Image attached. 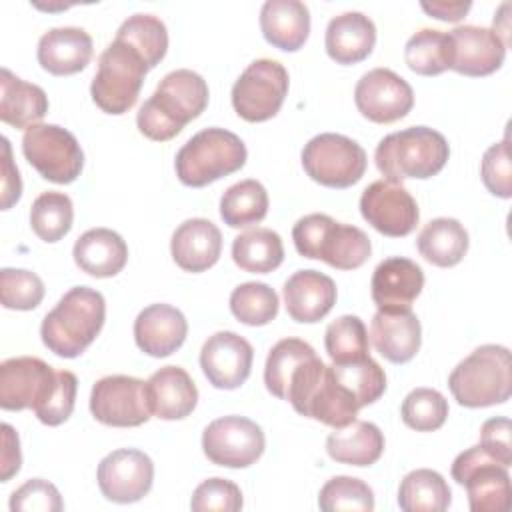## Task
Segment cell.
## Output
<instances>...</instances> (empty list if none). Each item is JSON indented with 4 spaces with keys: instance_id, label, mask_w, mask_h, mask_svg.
<instances>
[{
    "instance_id": "1",
    "label": "cell",
    "mask_w": 512,
    "mask_h": 512,
    "mask_svg": "<svg viewBox=\"0 0 512 512\" xmlns=\"http://www.w3.org/2000/svg\"><path fill=\"white\" fill-rule=\"evenodd\" d=\"M208 96V84L198 72L188 68L172 70L140 106L136 114L138 130L150 140L166 142L204 112Z\"/></svg>"
},
{
    "instance_id": "2",
    "label": "cell",
    "mask_w": 512,
    "mask_h": 512,
    "mask_svg": "<svg viewBox=\"0 0 512 512\" xmlns=\"http://www.w3.org/2000/svg\"><path fill=\"white\" fill-rule=\"evenodd\" d=\"M106 318L104 296L88 286L70 288L44 316L40 336L60 358L80 356L100 334Z\"/></svg>"
},
{
    "instance_id": "3",
    "label": "cell",
    "mask_w": 512,
    "mask_h": 512,
    "mask_svg": "<svg viewBox=\"0 0 512 512\" xmlns=\"http://www.w3.org/2000/svg\"><path fill=\"white\" fill-rule=\"evenodd\" d=\"M450 146L446 138L428 126H410L384 136L374 152L376 168L386 180L432 178L448 162Z\"/></svg>"
},
{
    "instance_id": "4",
    "label": "cell",
    "mask_w": 512,
    "mask_h": 512,
    "mask_svg": "<svg viewBox=\"0 0 512 512\" xmlns=\"http://www.w3.org/2000/svg\"><path fill=\"white\" fill-rule=\"evenodd\" d=\"M448 388L466 408L502 404L512 392L510 350L500 344H484L470 352L448 376Z\"/></svg>"
},
{
    "instance_id": "5",
    "label": "cell",
    "mask_w": 512,
    "mask_h": 512,
    "mask_svg": "<svg viewBox=\"0 0 512 512\" xmlns=\"http://www.w3.org/2000/svg\"><path fill=\"white\" fill-rule=\"evenodd\" d=\"M292 240L300 256L324 260L338 270L360 268L372 252L370 238L364 230L318 212L302 216L294 224Z\"/></svg>"
},
{
    "instance_id": "6",
    "label": "cell",
    "mask_w": 512,
    "mask_h": 512,
    "mask_svg": "<svg viewBox=\"0 0 512 512\" xmlns=\"http://www.w3.org/2000/svg\"><path fill=\"white\" fill-rule=\"evenodd\" d=\"M246 156L240 136L224 128H204L178 150L174 168L182 184L202 188L240 170Z\"/></svg>"
},
{
    "instance_id": "7",
    "label": "cell",
    "mask_w": 512,
    "mask_h": 512,
    "mask_svg": "<svg viewBox=\"0 0 512 512\" xmlns=\"http://www.w3.org/2000/svg\"><path fill=\"white\" fill-rule=\"evenodd\" d=\"M148 70L144 58L128 42L114 38L98 58L90 86L94 104L106 114L128 112L138 100Z\"/></svg>"
},
{
    "instance_id": "8",
    "label": "cell",
    "mask_w": 512,
    "mask_h": 512,
    "mask_svg": "<svg viewBox=\"0 0 512 512\" xmlns=\"http://www.w3.org/2000/svg\"><path fill=\"white\" fill-rule=\"evenodd\" d=\"M302 166L322 186L348 188L364 176L368 158L356 140L344 134L324 132L310 138L304 146Z\"/></svg>"
},
{
    "instance_id": "9",
    "label": "cell",
    "mask_w": 512,
    "mask_h": 512,
    "mask_svg": "<svg viewBox=\"0 0 512 512\" xmlns=\"http://www.w3.org/2000/svg\"><path fill=\"white\" fill-rule=\"evenodd\" d=\"M452 478L468 492L472 512H508L512 486L508 468L488 456L480 444L460 452L452 462Z\"/></svg>"
},
{
    "instance_id": "10",
    "label": "cell",
    "mask_w": 512,
    "mask_h": 512,
    "mask_svg": "<svg viewBox=\"0 0 512 512\" xmlns=\"http://www.w3.org/2000/svg\"><path fill=\"white\" fill-rule=\"evenodd\" d=\"M22 152L42 178L56 184L74 182L84 166V152L76 136L56 124H34L26 128Z\"/></svg>"
},
{
    "instance_id": "11",
    "label": "cell",
    "mask_w": 512,
    "mask_h": 512,
    "mask_svg": "<svg viewBox=\"0 0 512 512\" xmlns=\"http://www.w3.org/2000/svg\"><path fill=\"white\" fill-rule=\"evenodd\" d=\"M288 84V72L278 60H254L232 86V106L248 122L270 120L282 108Z\"/></svg>"
},
{
    "instance_id": "12",
    "label": "cell",
    "mask_w": 512,
    "mask_h": 512,
    "mask_svg": "<svg viewBox=\"0 0 512 512\" xmlns=\"http://www.w3.org/2000/svg\"><path fill=\"white\" fill-rule=\"evenodd\" d=\"M90 412L100 424L106 426H140L152 416L148 386L144 380L134 376H104L92 386Z\"/></svg>"
},
{
    "instance_id": "13",
    "label": "cell",
    "mask_w": 512,
    "mask_h": 512,
    "mask_svg": "<svg viewBox=\"0 0 512 512\" xmlns=\"http://www.w3.org/2000/svg\"><path fill=\"white\" fill-rule=\"evenodd\" d=\"M266 446L262 428L244 416H222L202 432V450L212 464L246 468L254 464Z\"/></svg>"
},
{
    "instance_id": "14",
    "label": "cell",
    "mask_w": 512,
    "mask_h": 512,
    "mask_svg": "<svg viewBox=\"0 0 512 512\" xmlns=\"http://www.w3.org/2000/svg\"><path fill=\"white\" fill-rule=\"evenodd\" d=\"M362 218L380 234L390 238L408 236L418 220V204L412 194L392 180H376L360 196Z\"/></svg>"
},
{
    "instance_id": "15",
    "label": "cell",
    "mask_w": 512,
    "mask_h": 512,
    "mask_svg": "<svg viewBox=\"0 0 512 512\" xmlns=\"http://www.w3.org/2000/svg\"><path fill=\"white\" fill-rule=\"evenodd\" d=\"M358 112L376 124L404 118L414 106L412 86L390 68H374L362 74L354 88Z\"/></svg>"
},
{
    "instance_id": "16",
    "label": "cell",
    "mask_w": 512,
    "mask_h": 512,
    "mask_svg": "<svg viewBox=\"0 0 512 512\" xmlns=\"http://www.w3.org/2000/svg\"><path fill=\"white\" fill-rule=\"evenodd\" d=\"M96 478L104 498L118 504H130L150 492L154 464L142 450L120 448L100 460Z\"/></svg>"
},
{
    "instance_id": "17",
    "label": "cell",
    "mask_w": 512,
    "mask_h": 512,
    "mask_svg": "<svg viewBox=\"0 0 512 512\" xmlns=\"http://www.w3.org/2000/svg\"><path fill=\"white\" fill-rule=\"evenodd\" d=\"M252 360L250 342L230 330L212 334L200 350V368L208 382L220 390L240 388L250 376Z\"/></svg>"
},
{
    "instance_id": "18",
    "label": "cell",
    "mask_w": 512,
    "mask_h": 512,
    "mask_svg": "<svg viewBox=\"0 0 512 512\" xmlns=\"http://www.w3.org/2000/svg\"><path fill=\"white\" fill-rule=\"evenodd\" d=\"M56 382V370L34 356H16L0 364V406L4 410L36 408Z\"/></svg>"
},
{
    "instance_id": "19",
    "label": "cell",
    "mask_w": 512,
    "mask_h": 512,
    "mask_svg": "<svg viewBox=\"0 0 512 512\" xmlns=\"http://www.w3.org/2000/svg\"><path fill=\"white\" fill-rule=\"evenodd\" d=\"M448 34L452 40L450 70L464 76H488L502 66L506 44L492 28L466 24Z\"/></svg>"
},
{
    "instance_id": "20",
    "label": "cell",
    "mask_w": 512,
    "mask_h": 512,
    "mask_svg": "<svg viewBox=\"0 0 512 512\" xmlns=\"http://www.w3.org/2000/svg\"><path fill=\"white\" fill-rule=\"evenodd\" d=\"M370 338L376 352L388 362H410L422 344L420 320L410 308L378 310L370 324Z\"/></svg>"
},
{
    "instance_id": "21",
    "label": "cell",
    "mask_w": 512,
    "mask_h": 512,
    "mask_svg": "<svg viewBox=\"0 0 512 512\" xmlns=\"http://www.w3.org/2000/svg\"><path fill=\"white\" fill-rule=\"evenodd\" d=\"M284 304L292 320L320 322L336 304V284L318 270H298L284 282Z\"/></svg>"
},
{
    "instance_id": "22",
    "label": "cell",
    "mask_w": 512,
    "mask_h": 512,
    "mask_svg": "<svg viewBox=\"0 0 512 512\" xmlns=\"http://www.w3.org/2000/svg\"><path fill=\"white\" fill-rule=\"evenodd\" d=\"M424 288L422 268L402 256L384 258L372 274L370 292L378 310L410 308Z\"/></svg>"
},
{
    "instance_id": "23",
    "label": "cell",
    "mask_w": 512,
    "mask_h": 512,
    "mask_svg": "<svg viewBox=\"0 0 512 512\" xmlns=\"http://www.w3.org/2000/svg\"><path fill=\"white\" fill-rule=\"evenodd\" d=\"M188 334L184 314L170 304H150L134 320V340L138 348L154 358L176 352Z\"/></svg>"
},
{
    "instance_id": "24",
    "label": "cell",
    "mask_w": 512,
    "mask_h": 512,
    "mask_svg": "<svg viewBox=\"0 0 512 512\" xmlns=\"http://www.w3.org/2000/svg\"><path fill=\"white\" fill-rule=\"evenodd\" d=\"M170 252L174 262L186 272L212 268L222 252V234L206 218H188L172 234Z\"/></svg>"
},
{
    "instance_id": "25",
    "label": "cell",
    "mask_w": 512,
    "mask_h": 512,
    "mask_svg": "<svg viewBox=\"0 0 512 512\" xmlns=\"http://www.w3.org/2000/svg\"><path fill=\"white\" fill-rule=\"evenodd\" d=\"M92 38L84 28H52L38 40V62L54 76H70L84 70L92 58Z\"/></svg>"
},
{
    "instance_id": "26",
    "label": "cell",
    "mask_w": 512,
    "mask_h": 512,
    "mask_svg": "<svg viewBox=\"0 0 512 512\" xmlns=\"http://www.w3.org/2000/svg\"><path fill=\"white\" fill-rule=\"evenodd\" d=\"M152 414L160 420H182L196 408L198 388L190 374L180 366H164L148 380Z\"/></svg>"
},
{
    "instance_id": "27",
    "label": "cell",
    "mask_w": 512,
    "mask_h": 512,
    "mask_svg": "<svg viewBox=\"0 0 512 512\" xmlns=\"http://www.w3.org/2000/svg\"><path fill=\"white\" fill-rule=\"evenodd\" d=\"M260 28L268 44L296 52L310 34V12L300 0H268L260 10Z\"/></svg>"
},
{
    "instance_id": "28",
    "label": "cell",
    "mask_w": 512,
    "mask_h": 512,
    "mask_svg": "<svg viewBox=\"0 0 512 512\" xmlns=\"http://www.w3.org/2000/svg\"><path fill=\"white\" fill-rule=\"evenodd\" d=\"M376 44V26L362 12H344L326 26L324 46L338 64H356L370 56Z\"/></svg>"
},
{
    "instance_id": "29",
    "label": "cell",
    "mask_w": 512,
    "mask_h": 512,
    "mask_svg": "<svg viewBox=\"0 0 512 512\" xmlns=\"http://www.w3.org/2000/svg\"><path fill=\"white\" fill-rule=\"evenodd\" d=\"M72 256L82 272L96 278H110L126 266L128 246L118 232L92 228L74 242Z\"/></svg>"
},
{
    "instance_id": "30",
    "label": "cell",
    "mask_w": 512,
    "mask_h": 512,
    "mask_svg": "<svg viewBox=\"0 0 512 512\" xmlns=\"http://www.w3.org/2000/svg\"><path fill=\"white\" fill-rule=\"evenodd\" d=\"M48 112V96L38 84L0 70V120L14 128H30Z\"/></svg>"
},
{
    "instance_id": "31",
    "label": "cell",
    "mask_w": 512,
    "mask_h": 512,
    "mask_svg": "<svg viewBox=\"0 0 512 512\" xmlns=\"http://www.w3.org/2000/svg\"><path fill=\"white\" fill-rule=\"evenodd\" d=\"M326 452L340 464L370 466L384 452V434L372 422L354 420L344 428H334L326 438Z\"/></svg>"
},
{
    "instance_id": "32",
    "label": "cell",
    "mask_w": 512,
    "mask_h": 512,
    "mask_svg": "<svg viewBox=\"0 0 512 512\" xmlns=\"http://www.w3.org/2000/svg\"><path fill=\"white\" fill-rule=\"evenodd\" d=\"M468 242L466 228L454 218L430 220L416 238L420 256L440 268H450L462 262L468 252Z\"/></svg>"
},
{
    "instance_id": "33",
    "label": "cell",
    "mask_w": 512,
    "mask_h": 512,
    "mask_svg": "<svg viewBox=\"0 0 512 512\" xmlns=\"http://www.w3.org/2000/svg\"><path fill=\"white\" fill-rule=\"evenodd\" d=\"M232 260L244 272L268 274L284 260L282 238L270 228L246 230L232 242Z\"/></svg>"
},
{
    "instance_id": "34",
    "label": "cell",
    "mask_w": 512,
    "mask_h": 512,
    "mask_svg": "<svg viewBox=\"0 0 512 512\" xmlns=\"http://www.w3.org/2000/svg\"><path fill=\"white\" fill-rule=\"evenodd\" d=\"M450 500L448 482L430 468L408 472L398 488V506L404 512H444Z\"/></svg>"
},
{
    "instance_id": "35",
    "label": "cell",
    "mask_w": 512,
    "mask_h": 512,
    "mask_svg": "<svg viewBox=\"0 0 512 512\" xmlns=\"http://www.w3.org/2000/svg\"><path fill=\"white\" fill-rule=\"evenodd\" d=\"M268 214V192L258 180H240L220 198V218L230 228L258 224Z\"/></svg>"
},
{
    "instance_id": "36",
    "label": "cell",
    "mask_w": 512,
    "mask_h": 512,
    "mask_svg": "<svg viewBox=\"0 0 512 512\" xmlns=\"http://www.w3.org/2000/svg\"><path fill=\"white\" fill-rule=\"evenodd\" d=\"M406 66L422 76H436L450 68L452 40L448 32L422 28L404 46Z\"/></svg>"
},
{
    "instance_id": "37",
    "label": "cell",
    "mask_w": 512,
    "mask_h": 512,
    "mask_svg": "<svg viewBox=\"0 0 512 512\" xmlns=\"http://www.w3.org/2000/svg\"><path fill=\"white\" fill-rule=\"evenodd\" d=\"M116 38L128 42L144 58L148 68L160 64L168 50V30L164 22L152 14H132L120 24Z\"/></svg>"
},
{
    "instance_id": "38",
    "label": "cell",
    "mask_w": 512,
    "mask_h": 512,
    "mask_svg": "<svg viewBox=\"0 0 512 512\" xmlns=\"http://www.w3.org/2000/svg\"><path fill=\"white\" fill-rule=\"evenodd\" d=\"M316 356L314 348L300 338H284L272 346L264 366V384L270 394L286 400L292 372L308 358Z\"/></svg>"
},
{
    "instance_id": "39",
    "label": "cell",
    "mask_w": 512,
    "mask_h": 512,
    "mask_svg": "<svg viewBox=\"0 0 512 512\" xmlns=\"http://www.w3.org/2000/svg\"><path fill=\"white\" fill-rule=\"evenodd\" d=\"M74 220L72 200L64 192H42L30 208V224L34 234L44 242H58L64 238Z\"/></svg>"
},
{
    "instance_id": "40",
    "label": "cell",
    "mask_w": 512,
    "mask_h": 512,
    "mask_svg": "<svg viewBox=\"0 0 512 512\" xmlns=\"http://www.w3.org/2000/svg\"><path fill=\"white\" fill-rule=\"evenodd\" d=\"M324 346L332 364H350L368 358V330L358 316L344 314L328 324Z\"/></svg>"
},
{
    "instance_id": "41",
    "label": "cell",
    "mask_w": 512,
    "mask_h": 512,
    "mask_svg": "<svg viewBox=\"0 0 512 512\" xmlns=\"http://www.w3.org/2000/svg\"><path fill=\"white\" fill-rule=\"evenodd\" d=\"M278 304V294L264 282H244L230 294V310L246 326H264L274 320Z\"/></svg>"
},
{
    "instance_id": "42",
    "label": "cell",
    "mask_w": 512,
    "mask_h": 512,
    "mask_svg": "<svg viewBox=\"0 0 512 512\" xmlns=\"http://www.w3.org/2000/svg\"><path fill=\"white\" fill-rule=\"evenodd\" d=\"M336 378L354 394L360 408L376 402L386 390V374L370 356L350 364H332Z\"/></svg>"
},
{
    "instance_id": "43",
    "label": "cell",
    "mask_w": 512,
    "mask_h": 512,
    "mask_svg": "<svg viewBox=\"0 0 512 512\" xmlns=\"http://www.w3.org/2000/svg\"><path fill=\"white\" fill-rule=\"evenodd\" d=\"M318 506L324 512H338V510L370 512L374 510V492L360 478L334 476L320 488Z\"/></svg>"
},
{
    "instance_id": "44",
    "label": "cell",
    "mask_w": 512,
    "mask_h": 512,
    "mask_svg": "<svg viewBox=\"0 0 512 512\" xmlns=\"http://www.w3.org/2000/svg\"><path fill=\"white\" fill-rule=\"evenodd\" d=\"M400 416L416 432L438 430L448 418V402L434 388H414L402 402Z\"/></svg>"
},
{
    "instance_id": "45",
    "label": "cell",
    "mask_w": 512,
    "mask_h": 512,
    "mask_svg": "<svg viewBox=\"0 0 512 512\" xmlns=\"http://www.w3.org/2000/svg\"><path fill=\"white\" fill-rule=\"evenodd\" d=\"M0 298L8 310H34L44 298V282L30 270L2 268Z\"/></svg>"
},
{
    "instance_id": "46",
    "label": "cell",
    "mask_w": 512,
    "mask_h": 512,
    "mask_svg": "<svg viewBox=\"0 0 512 512\" xmlns=\"http://www.w3.org/2000/svg\"><path fill=\"white\" fill-rule=\"evenodd\" d=\"M78 380L70 370H56V382L48 396L34 408L36 418L46 426H60L74 410Z\"/></svg>"
},
{
    "instance_id": "47",
    "label": "cell",
    "mask_w": 512,
    "mask_h": 512,
    "mask_svg": "<svg viewBox=\"0 0 512 512\" xmlns=\"http://www.w3.org/2000/svg\"><path fill=\"white\" fill-rule=\"evenodd\" d=\"M244 504L240 488L226 478H208L192 494L190 508L196 512H236Z\"/></svg>"
},
{
    "instance_id": "48",
    "label": "cell",
    "mask_w": 512,
    "mask_h": 512,
    "mask_svg": "<svg viewBox=\"0 0 512 512\" xmlns=\"http://www.w3.org/2000/svg\"><path fill=\"white\" fill-rule=\"evenodd\" d=\"M480 176L484 186L498 198L512 196V164H510V148L508 138L492 144L480 164Z\"/></svg>"
},
{
    "instance_id": "49",
    "label": "cell",
    "mask_w": 512,
    "mask_h": 512,
    "mask_svg": "<svg viewBox=\"0 0 512 512\" xmlns=\"http://www.w3.org/2000/svg\"><path fill=\"white\" fill-rule=\"evenodd\" d=\"M64 508L58 488L42 478H32L10 496L12 512H60Z\"/></svg>"
},
{
    "instance_id": "50",
    "label": "cell",
    "mask_w": 512,
    "mask_h": 512,
    "mask_svg": "<svg viewBox=\"0 0 512 512\" xmlns=\"http://www.w3.org/2000/svg\"><path fill=\"white\" fill-rule=\"evenodd\" d=\"M510 432H512V424L504 416L490 418L480 428V448L506 468L512 464Z\"/></svg>"
},
{
    "instance_id": "51",
    "label": "cell",
    "mask_w": 512,
    "mask_h": 512,
    "mask_svg": "<svg viewBox=\"0 0 512 512\" xmlns=\"http://www.w3.org/2000/svg\"><path fill=\"white\" fill-rule=\"evenodd\" d=\"M22 196V180L12 162V150L6 136H2V210H8Z\"/></svg>"
},
{
    "instance_id": "52",
    "label": "cell",
    "mask_w": 512,
    "mask_h": 512,
    "mask_svg": "<svg viewBox=\"0 0 512 512\" xmlns=\"http://www.w3.org/2000/svg\"><path fill=\"white\" fill-rule=\"evenodd\" d=\"M2 462H0V480L8 482L22 464V454H20V440L18 434L14 432V428L10 424H2Z\"/></svg>"
},
{
    "instance_id": "53",
    "label": "cell",
    "mask_w": 512,
    "mask_h": 512,
    "mask_svg": "<svg viewBox=\"0 0 512 512\" xmlns=\"http://www.w3.org/2000/svg\"><path fill=\"white\" fill-rule=\"evenodd\" d=\"M420 6L428 16L436 20L458 22L466 16L472 4L470 2H420Z\"/></svg>"
}]
</instances>
